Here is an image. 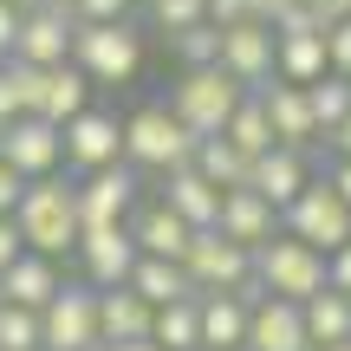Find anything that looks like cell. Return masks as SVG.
<instances>
[{
	"mask_svg": "<svg viewBox=\"0 0 351 351\" xmlns=\"http://www.w3.org/2000/svg\"><path fill=\"white\" fill-rule=\"evenodd\" d=\"M150 345H156V351H202V326H195V300H176V306H156V319H150Z\"/></svg>",
	"mask_w": 351,
	"mask_h": 351,
	"instance_id": "28",
	"label": "cell"
},
{
	"mask_svg": "<svg viewBox=\"0 0 351 351\" xmlns=\"http://www.w3.org/2000/svg\"><path fill=\"white\" fill-rule=\"evenodd\" d=\"M72 65L98 85H130L143 72V26L137 20H111V26H78L72 33Z\"/></svg>",
	"mask_w": 351,
	"mask_h": 351,
	"instance_id": "5",
	"label": "cell"
},
{
	"mask_svg": "<svg viewBox=\"0 0 351 351\" xmlns=\"http://www.w3.org/2000/svg\"><path fill=\"white\" fill-rule=\"evenodd\" d=\"M254 98H261V111H267V130H274V143L280 150H313L319 143V124H313V104H306V91L300 85H267V91H254Z\"/></svg>",
	"mask_w": 351,
	"mask_h": 351,
	"instance_id": "15",
	"label": "cell"
},
{
	"mask_svg": "<svg viewBox=\"0 0 351 351\" xmlns=\"http://www.w3.org/2000/svg\"><path fill=\"white\" fill-rule=\"evenodd\" d=\"M182 274H189V293H241L254 280V254L247 247H234V241H221L208 228V234H195L189 241V254H182Z\"/></svg>",
	"mask_w": 351,
	"mask_h": 351,
	"instance_id": "8",
	"label": "cell"
},
{
	"mask_svg": "<svg viewBox=\"0 0 351 351\" xmlns=\"http://www.w3.org/2000/svg\"><path fill=\"white\" fill-rule=\"evenodd\" d=\"M26 254V241H20V228H13V215H0V274H7L13 261Z\"/></svg>",
	"mask_w": 351,
	"mask_h": 351,
	"instance_id": "39",
	"label": "cell"
},
{
	"mask_svg": "<svg viewBox=\"0 0 351 351\" xmlns=\"http://www.w3.org/2000/svg\"><path fill=\"white\" fill-rule=\"evenodd\" d=\"M72 261H78V280H85L91 293H117V287H130L137 241H130V228H85Z\"/></svg>",
	"mask_w": 351,
	"mask_h": 351,
	"instance_id": "13",
	"label": "cell"
},
{
	"mask_svg": "<svg viewBox=\"0 0 351 351\" xmlns=\"http://www.w3.org/2000/svg\"><path fill=\"white\" fill-rule=\"evenodd\" d=\"M39 345L46 351H98V293L85 280H65L59 300L39 313Z\"/></svg>",
	"mask_w": 351,
	"mask_h": 351,
	"instance_id": "10",
	"label": "cell"
},
{
	"mask_svg": "<svg viewBox=\"0 0 351 351\" xmlns=\"http://www.w3.org/2000/svg\"><path fill=\"white\" fill-rule=\"evenodd\" d=\"M0 163L20 169V182H46V176H65V143L46 117H13L0 130Z\"/></svg>",
	"mask_w": 351,
	"mask_h": 351,
	"instance_id": "12",
	"label": "cell"
},
{
	"mask_svg": "<svg viewBox=\"0 0 351 351\" xmlns=\"http://www.w3.org/2000/svg\"><path fill=\"white\" fill-rule=\"evenodd\" d=\"M156 202H163V208L189 228V234H208L215 215H221V189H208L195 169H169V176H163V195H156Z\"/></svg>",
	"mask_w": 351,
	"mask_h": 351,
	"instance_id": "18",
	"label": "cell"
},
{
	"mask_svg": "<svg viewBox=\"0 0 351 351\" xmlns=\"http://www.w3.org/2000/svg\"><path fill=\"white\" fill-rule=\"evenodd\" d=\"M241 351H313L306 345V319L287 300H254L247 313V345Z\"/></svg>",
	"mask_w": 351,
	"mask_h": 351,
	"instance_id": "20",
	"label": "cell"
},
{
	"mask_svg": "<svg viewBox=\"0 0 351 351\" xmlns=\"http://www.w3.org/2000/svg\"><path fill=\"white\" fill-rule=\"evenodd\" d=\"M72 33H78L72 7H65V0H46V7L20 13L13 59H20V65H33V72H52V65H65V59H72Z\"/></svg>",
	"mask_w": 351,
	"mask_h": 351,
	"instance_id": "11",
	"label": "cell"
},
{
	"mask_svg": "<svg viewBox=\"0 0 351 351\" xmlns=\"http://www.w3.org/2000/svg\"><path fill=\"white\" fill-rule=\"evenodd\" d=\"M326 293H345V300H351V241L339 254H326Z\"/></svg>",
	"mask_w": 351,
	"mask_h": 351,
	"instance_id": "37",
	"label": "cell"
},
{
	"mask_svg": "<svg viewBox=\"0 0 351 351\" xmlns=\"http://www.w3.org/2000/svg\"><path fill=\"white\" fill-rule=\"evenodd\" d=\"M306 13L319 26H339V20H351V0H306Z\"/></svg>",
	"mask_w": 351,
	"mask_h": 351,
	"instance_id": "42",
	"label": "cell"
},
{
	"mask_svg": "<svg viewBox=\"0 0 351 351\" xmlns=\"http://www.w3.org/2000/svg\"><path fill=\"white\" fill-rule=\"evenodd\" d=\"M7 7H20V13H33V7H46V0H7Z\"/></svg>",
	"mask_w": 351,
	"mask_h": 351,
	"instance_id": "48",
	"label": "cell"
},
{
	"mask_svg": "<svg viewBox=\"0 0 351 351\" xmlns=\"http://www.w3.org/2000/svg\"><path fill=\"white\" fill-rule=\"evenodd\" d=\"M130 7H137V0H130ZM143 7H150V0H143Z\"/></svg>",
	"mask_w": 351,
	"mask_h": 351,
	"instance_id": "50",
	"label": "cell"
},
{
	"mask_svg": "<svg viewBox=\"0 0 351 351\" xmlns=\"http://www.w3.org/2000/svg\"><path fill=\"white\" fill-rule=\"evenodd\" d=\"M20 117V104H13V85H7V65H0V130Z\"/></svg>",
	"mask_w": 351,
	"mask_h": 351,
	"instance_id": "45",
	"label": "cell"
},
{
	"mask_svg": "<svg viewBox=\"0 0 351 351\" xmlns=\"http://www.w3.org/2000/svg\"><path fill=\"white\" fill-rule=\"evenodd\" d=\"M293 7H306V0H254V20H267V26H274L280 13H293Z\"/></svg>",
	"mask_w": 351,
	"mask_h": 351,
	"instance_id": "44",
	"label": "cell"
},
{
	"mask_svg": "<svg viewBox=\"0 0 351 351\" xmlns=\"http://www.w3.org/2000/svg\"><path fill=\"white\" fill-rule=\"evenodd\" d=\"M189 169H195L208 189H221V195H228V189H247V169H254V163H247V156H241L228 137H208V143H195Z\"/></svg>",
	"mask_w": 351,
	"mask_h": 351,
	"instance_id": "26",
	"label": "cell"
},
{
	"mask_svg": "<svg viewBox=\"0 0 351 351\" xmlns=\"http://www.w3.org/2000/svg\"><path fill=\"white\" fill-rule=\"evenodd\" d=\"M221 65L241 91H267L274 85V26L267 20H241V26H221Z\"/></svg>",
	"mask_w": 351,
	"mask_h": 351,
	"instance_id": "14",
	"label": "cell"
},
{
	"mask_svg": "<svg viewBox=\"0 0 351 351\" xmlns=\"http://www.w3.org/2000/svg\"><path fill=\"white\" fill-rule=\"evenodd\" d=\"M169 46H176V59H182V72H208V65L221 59V26H189Z\"/></svg>",
	"mask_w": 351,
	"mask_h": 351,
	"instance_id": "31",
	"label": "cell"
},
{
	"mask_svg": "<svg viewBox=\"0 0 351 351\" xmlns=\"http://www.w3.org/2000/svg\"><path fill=\"white\" fill-rule=\"evenodd\" d=\"M0 351H46V345H39V313L0 306Z\"/></svg>",
	"mask_w": 351,
	"mask_h": 351,
	"instance_id": "33",
	"label": "cell"
},
{
	"mask_svg": "<svg viewBox=\"0 0 351 351\" xmlns=\"http://www.w3.org/2000/svg\"><path fill=\"white\" fill-rule=\"evenodd\" d=\"M20 195H26L20 169H7V163H0V215H13V208H20Z\"/></svg>",
	"mask_w": 351,
	"mask_h": 351,
	"instance_id": "41",
	"label": "cell"
},
{
	"mask_svg": "<svg viewBox=\"0 0 351 351\" xmlns=\"http://www.w3.org/2000/svg\"><path fill=\"white\" fill-rule=\"evenodd\" d=\"M13 39H20V7H7V0H0V65L13 59Z\"/></svg>",
	"mask_w": 351,
	"mask_h": 351,
	"instance_id": "40",
	"label": "cell"
},
{
	"mask_svg": "<svg viewBox=\"0 0 351 351\" xmlns=\"http://www.w3.org/2000/svg\"><path fill=\"white\" fill-rule=\"evenodd\" d=\"M254 20V0H208V26H241Z\"/></svg>",
	"mask_w": 351,
	"mask_h": 351,
	"instance_id": "38",
	"label": "cell"
},
{
	"mask_svg": "<svg viewBox=\"0 0 351 351\" xmlns=\"http://www.w3.org/2000/svg\"><path fill=\"white\" fill-rule=\"evenodd\" d=\"M65 274L59 261H46V254H20V261L0 274V306H20V313H46L52 300H59Z\"/></svg>",
	"mask_w": 351,
	"mask_h": 351,
	"instance_id": "17",
	"label": "cell"
},
{
	"mask_svg": "<svg viewBox=\"0 0 351 351\" xmlns=\"http://www.w3.org/2000/svg\"><path fill=\"white\" fill-rule=\"evenodd\" d=\"M130 293H137L143 306H176V300H195V293H189V274L176 261H143L137 254V267H130Z\"/></svg>",
	"mask_w": 351,
	"mask_h": 351,
	"instance_id": "25",
	"label": "cell"
},
{
	"mask_svg": "<svg viewBox=\"0 0 351 351\" xmlns=\"http://www.w3.org/2000/svg\"><path fill=\"white\" fill-rule=\"evenodd\" d=\"M241 98H247V91H241L221 65H208V72H182V78L169 85L163 104H169V117H176L195 143H208V137H221V130H228V117L241 111Z\"/></svg>",
	"mask_w": 351,
	"mask_h": 351,
	"instance_id": "3",
	"label": "cell"
},
{
	"mask_svg": "<svg viewBox=\"0 0 351 351\" xmlns=\"http://www.w3.org/2000/svg\"><path fill=\"white\" fill-rule=\"evenodd\" d=\"M189 156H195V137H189V130L169 117V104H163V98L137 104V111L124 117V163L137 169V176L189 169Z\"/></svg>",
	"mask_w": 351,
	"mask_h": 351,
	"instance_id": "2",
	"label": "cell"
},
{
	"mask_svg": "<svg viewBox=\"0 0 351 351\" xmlns=\"http://www.w3.org/2000/svg\"><path fill=\"white\" fill-rule=\"evenodd\" d=\"M215 234L254 254V247H267V241L280 234V208H267L254 189H228V195H221V215H215Z\"/></svg>",
	"mask_w": 351,
	"mask_h": 351,
	"instance_id": "16",
	"label": "cell"
},
{
	"mask_svg": "<svg viewBox=\"0 0 351 351\" xmlns=\"http://www.w3.org/2000/svg\"><path fill=\"white\" fill-rule=\"evenodd\" d=\"M280 234L306 241L313 254H339L351 241V208L326 189V176H313V182L293 195V208H280Z\"/></svg>",
	"mask_w": 351,
	"mask_h": 351,
	"instance_id": "6",
	"label": "cell"
},
{
	"mask_svg": "<svg viewBox=\"0 0 351 351\" xmlns=\"http://www.w3.org/2000/svg\"><path fill=\"white\" fill-rule=\"evenodd\" d=\"M254 287H261V300L306 306L326 293V254H313L293 234H274L267 247H254Z\"/></svg>",
	"mask_w": 351,
	"mask_h": 351,
	"instance_id": "4",
	"label": "cell"
},
{
	"mask_svg": "<svg viewBox=\"0 0 351 351\" xmlns=\"http://www.w3.org/2000/svg\"><path fill=\"white\" fill-rule=\"evenodd\" d=\"M78 26H111V20H130V0H65Z\"/></svg>",
	"mask_w": 351,
	"mask_h": 351,
	"instance_id": "35",
	"label": "cell"
},
{
	"mask_svg": "<svg viewBox=\"0 0 351 351\" xmlns=\"http://www.w3.org/2000/svg\"><path fill=\"white\" fill-rule=\"evenodd\" d=\"M313 182V169H306V156L300 150H267V156H254V169H247V189L267 202V208H293V195Z\"/></svg>",
	"mask_w": 351,
	"mask_h": 351,
	"instance_id": "19",
	"label": "cell"
},
{
	"mask_svg": "<svg viewBox=\"0 0 351 351\" xmlns=\"http://www.w3.org/2000/svg\"><path fill=\"white\" fill-rule=\"evenodd\" d=\"M130 241H137L143 261H176V267H182V254H189V241H195V234L176 221L163 202H143V208L130 215Z\"/></svg>",
	"mask_w": 351,
	"mask_h": 351,
	"instance_id": "22",
	"label": "cell"
},
{
	"mask_svg": "<svg viewBox=\"0 0 351 351\" xmlns=\"http://www.w3.org/2000/svg\"><path fill=\"white\" fill-rule=\"evenodd\" d=\"M326 65H332L339 78H351V20L326 26Z\"/></svg>",
	"mask_w": 351,
	"mask_h": 351,
	"instance_id": "36",
	"label": "cell"
},
{
	"mask_svg": "<svg viewBox=\"0 0 351 351\" xmlns=\"http://www.w3.org/2000/svg\"><path fill=\"white\" fill-rule=\"evenodd\" d=\"M78 111H91V78L78 72L72 59H65V65H52V72H46V98H39V117H46L52 130H65Z\"/></svg>",
	"mask_w": 351,
	"mask_h": 351,
	"instance_id": "24",
	"label": "cell"
},
{
	"mask_svg": "<svg viewBox=\"0 0 351 351\" xmlns=\"http://www.w3.org/2000/svg\"><path fill=\"white\" fill-rule=\"evenodd\" d=\"M150 26L156 33H189V26H208V0H150Z\"/></svg>",
	"mask_w": 351,
	"mask_h": 351,
	"instance_id": "32",
	"label": "cell"
},
{
	"mask_svg": "<svg viewBox=\"0 0 351 351\" xmlns=\"http://www.w3.org/2000/svg\"><path fill=\"white\" fill-rule=\"evenodd\" d=\"M300 319H306V345H313V351L351 345V300H345V293H319V300H306Z\"/></svg>",
	"mask_w": 351,
	"mask_h": 351,
	"instance_id": "27",
	"label": "cell"
},
{
	"mask_svg": "<svg viewBox=\"0 0 351 351\" xmlns=\"http://www.w3.org/2000/svg\"><path fill=\"white\" fill-rule=\"evenodd\" d=\"M247 313H254V306L241 300V293H202V300H195L202 351H241V345H247Z\"/></svg>",
	"mask_w": 351,
	"mask_h": 351,
	"instance_id": "21",
	"label": "cell"
},
{
	"mask_svg": "<svg viewBox=\"0 0 351 351\" xmlns=\"http://www.w3.org/2000/svg\"><path fill=\"white\" fill-rule=\"evenodd\" d=\"M98 351H156L150 339H137V345H98Z\"/></svg>",
	"mask_w": 351,
	"mask_h": 351,
	"instance_id": "47",
	"label": "cell"
},
{
	"mask_svg": "<svg viewBox=\"0 0 351 351\" xmlns=\"http://www.w3.org/2000/svg\"><path fill=\"white\" fill-rule=\"evenodd\" d=\"M13 228H20L26 254H46V261H65L78 254V189L72 176H46V182H26L20 208H13Z\"/></svg>",
	"mask_w": 351,
	"mask_h": 351,
	"instance_id": "1",
	"label": "cell"
},
{
	"mask_svg": "<svg viewBox=\"0 0 351 351\" xmlns=\"http://www.w3.org/2000/svg\"><path fill=\"white\" fill-rule=\"evenodd\" d=\"M326 143H332V156H339V163H351V117H345V124H339V130H332V137H326Z\"/></svg>",
	"mask_w": 351,
	"mask_h": 351,
	"instance_id": "46",
	"label": "cell"
},
{
	"mask_svg": "<svg viewBox=\"0 0 351 351\" xmlns=\"http://www.w3.org/2000/svg\"><path fill=\"white\" fill-rule=\"evenodd\" d=\"M326 351H351V345H326Z\"/></svg>",
	"mask_w": 351,
	"mask_h": 351,
	"instance_id": "49",
	"label": "cell"
},
{
	"mask_svg": "<svg viewBox=\"0 0 351 351\" xmlns=\"http://www.w3.org/2000/svg\"><path fill=\"white\" fill-rule=\"evenodd\" d=\"M59 143H65V176H98V169H117L124 163V117L117 111H78L72 124L59 130Z\"/></svg>",
	"mask_w": 351,
	"mask_h": 351,
	"instance_id": "7",
	"label": "cell"
},
{
	"mask_svg": "<svg viewBox=\"0 0 351 351\" xmlns=\"http://www.w3.org/2000/svg\"><path fill=\"white\" fill-rule=\"evenodd\" d=\"M150 319H156V313H150L130 287L98 293V345H137V339H150Z\"/></svg>",
	"mask_w": 351,
	"mask_h": 351,
	"instance_id": "23",
	"label": "cell"
},
{
	"mask_svg": "<svg viewBox=\"0 0 351 351\" xmlns=\"http://www.w3.org/2000/svg\"><path fill=\"white\" fill-rule=\"evenodd\" d=\"M72 189H78V228H130L143 176L130 163H117V169H98V176H78Z\"/></svg>",
	"mask_w": 351,
	"mask_h": 351,
	"instance_id": "9",
	"label": "cell"
},
{
	"mask_svg": "<svg viewBox=\"0 0 351 351\" xmlns=\"http://www.w3.org/2000/svg\"><path fill=\"white\" fill-rule=\"evenodd\" d=\"M221 137L234 143V150L247 156V163H254V156H267V150H274V130H267V111H261V98H254V91L241 98V111L228 117V130H221Z\"/></svg>",
	"mask_w": 351,
	"mask_h": 351,
	"instance_id": "30",
	"label": "cell"
},
{
	"mask_svg": "<svg viewBox=\"0 0 351 351\" xmlns=\"http://www.w3.org/2000/svg\"><path fill=\"white\" fill-rule=\"evenodd\" d=\"M326 189H332V195H339L345 208H351V163H339V156H332V169H326Z\"/></svg>",
	"mask_w": 351,
	"mask_h": 351,
	"instance_id": "43",
	"label": "cell"
},
{
	"mask_svg": "<svg viewBox=\"0 0 351 351\" xmlns=\"http://www.w3.org/2000/svg\"><path fill=\"white\" fill-rule=\"evenodd\" d=\"M7 85H13V104H20V117H39V98H46V72H33V65L7 59Z\"/></svg>",
	"mask_w": 351,
	"mask_h": 351,
	"instance_id": "34",
	"label": "cell"
},
{
	"mask_svg": "<svg viewBox=\"0 0 351 351\" xmlns=\"http://www.w3.org/2000/svg\"><path fill=\"white\" fill-rule=\"evenodd\" d=\"M306 104H313V124H319V143L332 137V130L351 117V78H339V72H326L319 85H306Z\"/></svg>",
	"mask_w": 351,
	"mask_h": 351,
	"instance_id": "29",
	"label": "cell"
}]
</instances>
